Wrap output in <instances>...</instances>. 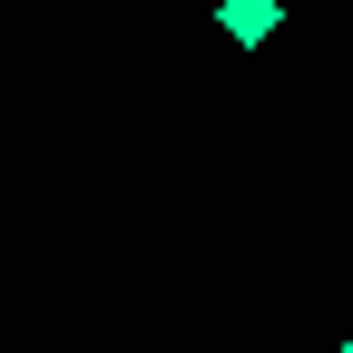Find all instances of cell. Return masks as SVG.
Segmentation results:
<instances>
[{
  "label": "cell",
  "instance_id": "1",
  "mask_svg": "<svg viewBox=\"0 0 353 353\" xmlns=\"http://www.w3.org/2000/svg\"><path fill=\"white\" fill-rule=\"evenodd\" d=\"M275 20H285L275 0H216V30H226L236 50H265V39H275Z\"/></svg>",
  "mask_w": 353,
  "mask_h": 353
},
{
  "label": "cell",
  "instance_id": "2",
  "mask_svg": "<svg viewBox=\"0 0 353 353\" xmlns=\"http://www.w3.org/2000/svg\"><path fill=\"white\" fill-rule=\"evenodd\" d=\"M334 353H353V343H334Z\"/></svg>",
  "mask_w": 353,
  "mask_h": 353
}]
</instances>
